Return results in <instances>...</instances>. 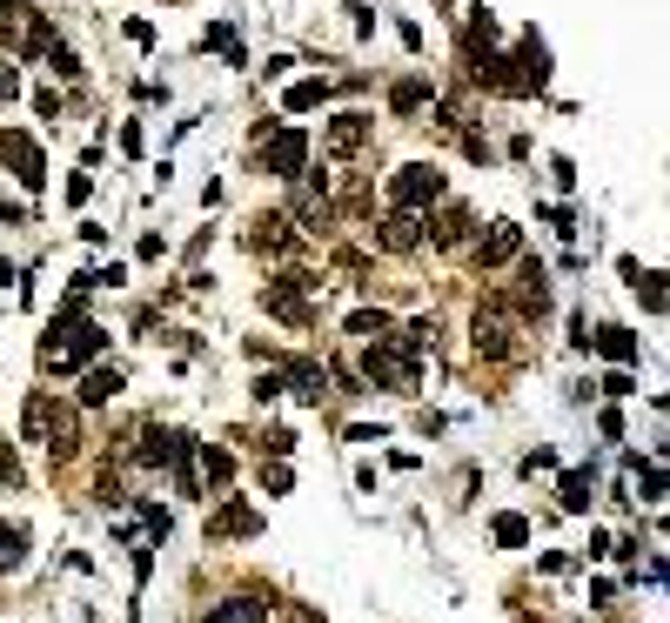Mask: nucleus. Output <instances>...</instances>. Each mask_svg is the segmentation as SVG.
<instances>
[{
  "mask_svg": "<svg viewBox=\"0 0 670 623\" xmlns=\"http://www.w3.org/2000/svg\"><path fill=\"white\" fill-rule=\"evenodd\" d=\"M362 376L376 382V389H416L423 382V356L409 349V342H369V356H362Z\"/></svg>",
  "mask_w": 670,
  "mask_h": 623,
  "instance_id": "1",
  "label": "nucleus"
},
{
  "mask_svg": "<svg viewBox=\"0 0 670 623\" xmlns=\"http://www.w3.org/2000/svg\"><path fill=\"white\" fill-rule=\"evenodd\" d=\"M322 289L309 268H289V275H275L262 289V309L275 315V322H295V329H309V295Z\"/></svg>",
  "mask_w": 670,
  "mask_h": 623,
  "instance_id": "2",
  "label": "nucleus"
},
{
  "mask_svg": "<svg viewBox=\"0 0 670 623\" xmlns=\"http://www.w3.org/2000/svg\"><path fill=\"white\" fill-rule=\"evenodd\" d=\"M389 201H396L402 215H423L429 201H443V175H436L429 161H409V168L389 175Z\"/></svg>",
  "mask_w": 670,
  "mask_h": 623,
  "instance_id": "3",
  "label": "nucleus"
},
{
  "mask_svg": "<svg viewBox=\"0 0 670 623\" xmlns=\"http://www.w3.org/2000/svg\"><path fill=\"white\" fill-rule=\"evenodd\" d=\"M476 356H490V362H503V356H516V315L503 309V302H483L476 309Z\"/></svg>",
  "mask_w": 670,
  "mask_h": 623,
  "instance_id": "4",
  "label": "nucleus"
},
{
  "mask_svg": "<svg viewBox=\"0 0 670 623\" xmlns=\"http://www.w3.org/2000/svg\"><path fill=\"white\" fill-rule=\"evenodd\" d=\"M289 222L302 228V235H322V222H329V181H322V175H295Z\"/></svg>",
  "mask_w": 670,
  "mask_h": 623,
  "instance_id": "5",
  "label": "nucleus"
},
{
  "mask_svg": "<svg viewBox=\"0 0 670 623\" xmlns=\"http://www.w3.org/2000/svg\"><path fill=\"white\" fill-rule=\"evenodd\" d=\"M0 161H7V168H14L27 188H41V181H47L41 141H34V134H21V128H0Z\"/></svg>",
  "mask_w": 670,
  "mask_h": 623,
  "instance_id": "6",
  "label": "nucleus"
},
{
  "mask_svg": "<svg viewBox=\"0 0 670 623\" xmlns=\"http://www.w3.org/2000/svg\"><path fill=\"white\" fill-rule=\"evenodd\" d=\"M369 114H335L329 128H322V148H329L335 161H349V155H362V148H369Z\"/></svg>",
  "mask_w": 670,
  "mask_h": 623,
  "instance_id": "7",
  "label": "nucleus"
},
{
  "mask_svg": "<svg viewBox=\"0 0 670 623\" xmlns=\"http://www.w3.org/2000/svg\"><path fill=\"white\" fill-rule=\"evenodd\" d=\"M41 449L54 456V463L81 456V416H74L67 402H54V409H47V436H41Z\"/></svg>",
  "mask_w": 670,
  "mask_h": 623,
  "instance_id": "8",
  "label": "nucleus"
},
{
  "mask_svg": "<svg viewBox=\"0 0 670 623\" xmlns=\"http://www.w3.org/2000/svg\"><path fill=\"white\" fill-rule=\"evenodd\" d=\"M282 389H295L302 402H322L329 396V369H322L315 356H289L282 362Z\"/></svg>",
  "mask_w": 670,
  "mask_h": 623,
  "instance_id": "9",
  "label": "nucleus"
},
{
  "mask_svg": "<svg viewBox=\"0 0 670 623\" xmlns=\"http://www.w3.org/2000/svg\"><path fill=\"white\" fill-rule=\"evenodd\" d=\"M523 255V228L516 222H490V235L476 242V262L483 268H503V262H516Z\"/></svg>",
  "mask_w": 670,
  "mask_h": 623,
  "instance_id": "10",
  "label": "nucleus"
},
{
  "mask_svg": "<svg viewBox=\"0 0 670 623\" xmlns=\"http://www.w3.org/2000/svg\"><path fill=\"white\" fill-rule=\"evenodd\" d=\"M268 617H275V597H262V590H242V597L208 610V623H268Z\"/></svg>",
  "mask_w": 670,
  "mask_h": 623,
  "instance_id": "11",
  "label": "nucleus"
},
{
  "mask_svg": "<svg viewBox=\"0 0 670 623\" xmlns=\"http://www.w3.org/2000/svg\"><path fill=\"white\" fill-rule=\"evenodd\" d=\"M248 248H255V255H282V248H295V222L289 215H255V222H248Z\"/></svg>",
  "mask_w": 670,
  "mask_h": 623,
  "instance_id": "12",
  "label": "nucleus"
},
{
  "mask_svg": "<svg viewBox=\"0 0 670 623\" xmlns=\"http://www.w3.org/2000/svg\"><path fill=\"white\" fill-rule=\"evenodd\" d=\"M302 161H309V134H275V141H268V175H282V181H295L302 175Z\"/></svg>",
  "mask_w": 670,
  "mask_h": 623,
  "instance_id": "13",
  "label": "nucleus"
},
{
  "mask_svg": "<svg viewBox=\"0 0 670 623\" xmlns=\"http://www.w3.org/2000/svg\"><path fill=\"white\" fill-rule=\"evenodd\" d=\"M181 443H188L181 429H161V423H148V429H141V463H148V469H168V463L181 456Z\"/></svg>",
  "mask_w": 670,
  "mask_h": 623,
  "instance_id": "14",
  "label": "nucleus"
},
{
  "mask_svg": "<svg viewBox=\"0 0 670 623\" xmlns=\"http://www.w3.org/2000/svg\"><path fill=\"white\" fill-rule=\"evenodd\" d=\"M376 242L389 248V255H409V248L423 242V222H416V215H402V208H396V215H382V228H376Z\"/></svg>",
  "mask_w": 670,
  "mask_h": 623,
  "instance_id": "15",
  "label": "nucleus"
},
{
  "mask_svg": "<svg viewBox=\"0 0 670 623\" xmlns=\"http://www.w3.org/2000/svg\"><path fill=\"white\" fill-rule=\"evenodd\" d=\"M262 530V516L248 510V503H222V510L208 516V536H255Z\"/></svg>",
  "mask_w": 670,
  "mask_h": 623,
  "instance_id": "16",
  "label": "nucleus"
},
{
  "mask_svg": "<svg viewBox=\"0 0 670 623\" xmlns=\"http://www.w3.org/2000/svg\"><path fill=\"white\" fill-rule=\"evenodd\" d=\"M523 315H550V275L536 262H523Z\"/></svg>",
  "mask_w": 670,
  "mask_h": 623,
  "instance_id": "17",
  "label": "nucleus"
},
{
  "mask_svg": "<svg viewBox=\"0 0 670 623\" xmlns=\"http://www.w3.org/2000/svg\"><path fill=\"white\" fill-rule=\"evenodd\" d=\"M108 396H121V369H88V376H81V402L101 409Z\"/></svg>",
  "mask_w": 670,
  "mask_h": 623,
  "instance_id": "18",
  "label": "nucleus"
},
{
  "mask_svg": "<svg viewBox=\"0 0 670 623\" xmlns=\"http://www.w3.org/2000/svg\"><path fill=\"white\" fill-rule=\"evenodd\" d=\"M47 409H54L47 389H34V396L21 402V436H27V443H41V436H47Z\"/></svg>",
  "mask_w": 670,
  "mask_h": 623,
  "instance_id": "19",
  "label": "nucleus"
},
{
  "mask_svg": "<svg viewBox=\"0 0 670 623\" xmlns=\"http://www.w3.org/2000/svg\"><path fill=\"white\" fill-rule=\"evenodd\" d=\"M423 101H429V81H423V74H409V81H396V88H389V108H396V114H416Z\"/></svg>",
  "mask_w": 670,
  "mask_h": 623,
  "instance_id": "20",
  "label": "nucleus"
},
{
  "mask_svg": "<svg viewBox=\"0 0 670 623\" xmlns=\"http://www.w3.org/2000/svg\"><path fill=\"white\" fill-rule=\"evenodd\" d=\"M597 349L610 362H624V369H630V362H637V335H630V329H597Z\"/></svg>",
  "mask_w": 670,
  "mask_h": 623,
  "instance_id": "21",
  "label": "nucleus"
},
{
  "mask_svg": "<svg viewBox=\"0 0 670 623\" xmlns=\"http://www.w3.org/2000/svg\"><path fill=\"white\" fill-rule=\"evenodd\" d=\"M27 563V536L14 530V523H0V577H7V570H21Z\"/></svg>",
  "mask_w": 670,
  "mask_h": 623,
  "instance_id": "22",
  "label": "nucleus"
},
{
  "mask_svg": "<svg viewBox=\"0 0 670 623\" xmlns=\"http://www.w3.org/2000/svg\"><path fill=\"white\" fill-rule=\"evenodd\" d=\"M349 335H362V342H389V315L382 309H356L349 315Z\"/></svg>",
  "mask_w": 670,
  "mask_h": 623,
  "instance_id": "23",
  "label": "nucleus"
},
{
  "mask_svg": "<svg viewBox=\"0 0 670 623\" xmlns=\"http://www.w3.org/2000/svg\"><path fill=\"white\" fill-rule=\"evenodd\" d=\"M469 235V208H443V222H436V248H456Z\"/></svg>",
  "mask_w": 670,
  "mask_h": 623,
  "instance_id": "24",
  "label": "nucleus"
},
{
  "mask_svg": "<svg viewBox=\"0 0 670 623\" xmlns=\"http://www.w3.org/2000/svg\"><path fill=\"white\" fill-rule=\"evenodd\" d=\"M201 469H208V483H215V490H222L228 476H235V456H228V449H215V443H208V449H201Z\"/></svg>",
  "mask_w": 670,
  "mask_h": 623,
  "instance_id": "25",
  "label": "nucleus"
},
{
  "mask_svg": "<svg viewBox=\"0 0 670 623\" xmlns=\"http://www.w3.org/2000/svg\"><path fill=\"white\" fill-rule=\"evenodd\" d=\"M490 530H496V543H503V550H523V543H530V523H523V516H496Z\"/></svg>",
  "mask_w": 670,
  "mask_h": 623,
  "instance_id": "26",
  "label": "nucleus"
},
{
  "mask_svg": "<svg viewBox=\"0 0 670 623\" xmlns=\"http://www.w3.org/2000/svg\"><path fill=\"white\" fill-rule=\"evenodd\" d=\"M563 510H590V476H583V469L563 476Z\"/></svg>",
  "mask_w": 670,
  "mask_h": 623,
  "instance_id": "27",
  "label": "nucleus"
},
{
  "mask_svg": "<svg viewBox=\"0 0 670 623\" xmlns=\"http://www.w3.org/2000/svg\"><path fill=\"white\" fill-rule=\"evenodd\" d=\"M315 101H329V81H302V88H289V108H315Z\"/></svg>",
  "mask_w": 670,
  "mask_h": 623,
  "instance_id": "28",
  "label": "nucleus"
},
{
  "mask_svg": "<svg viewBox=\"0 0 670 623\" xmlns=\"http://www.w3.org/2000/svg\"><path fill=\"white\" fill-rule=\"evenodd\" d=\"M637 295H644L650 315H664V275H644V282H637Z\"/></svg>",
  "mask_w": 670,
  "mask_h": 623,
  "instance_id": "29",
  "label": "nucleus"
},
{
  "mask_svg": "<svg viewBox=\"0 0 670 623\" xmlns=\"http://www.w3.org/2000/svg\"><path fill=\"white\" fill-rule=\"evenodd\" d=\"M47 61H54V74H61V81H74V74H81V67H74V54H67V47H61V41L47 47Z\"/></svg>",
  "mask_w": 670,
  "mask_h": 623,
  "instance_id": "30",
  "label": "nucleus"
},
{
  "mask_svg": "<svg viewBox=\"0 0 670 623\" xmlns=\"http://www.w3.org/2000/svg\"><path fill=\"white\" fill-rule=\"evenodd\" d=\"M289 449H295L289 429H268V436H262V456H289Z\"/></svg>",
  "mask_w": 670,
  "mask_h": 623,
  "instance_id": "31",
  "label": "nucleus"
},
{
  "mask_svg": "<svg viewBox=\"0 0 670 623\" xmlns=\"http://www.w3.org/2000/svg\"><path fill=\"white\" fill-rule=\"evenodd\" d=\"M275 396H282V369H268V376L255 382V402H275Z\"/></svg>",
  "mask_w": 670,
  "mask_h": 623,
  "instance_id": "32",
  "label": "nucleus"
},
{
  "mask_svg": "<svg viewBox=\"0 0 670 623\" xmlns=\"http://www.w3.org/2000/svg\"><path fill=\"white\" fill-rule=\"evenodd\" d=\"M14 483H21V463H14V456L0 449V490H14Z\"/></svg>",
  "mask_w": 670,
  "mask_h": 623,
  "instance_id": "33",
  "label": "nucleus"
},
{
  "mask_svg": "<svg viewBox=\"0 0 670 623\" xmlns=\"http://www.w3.org/2000/svg\"><path fill=\"white\" fill-rule=\"evenodd\" d=\"M14 88H21V74H14V67L0 61V108H7V101H14Z\"/></svg>",
  "mask_w": 670,
  "mask_h": 623,
  "instance_id": "34",
  "label": "nucleus"
}]
</instances>
